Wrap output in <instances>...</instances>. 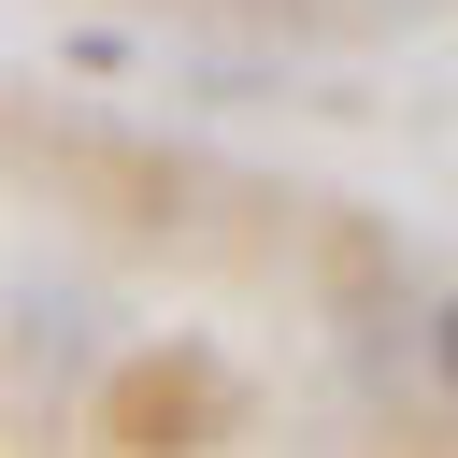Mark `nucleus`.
Returning <instances> with one entry per match:
<instances>
[{
  "mask_svg": "<svg viewBox=\"0 0 458 458\" xmlns=\"http://www.w3.org/2000/svg\"><path fill=\"white\" fill-rule=\"evenodd\" d=\"M429 372H444V386H458V286H444V301H429Z\"/></svg>",
  "mask_w": 458,
  "mask_h": 458,
  "instance_id": "f257e3e1",
  "label": "nucleus"
}]
</instances>
